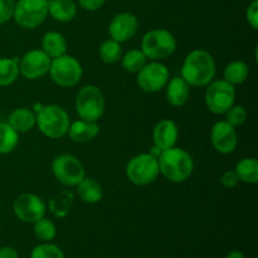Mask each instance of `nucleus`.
<instances>
[{"instance_id":"37","label":"nucleus","mask_w":258,"mask_h":258,"mask_svg":"<svg viewBox=\"0 0 258 258\" xmlns=\"http://www.w3.org/2000/svg\"><path fill=\"white\" fill-rule=\"evenodd\" d=\"M0 258H19V253L13 247L4 246L0 248Z\"/></svg>"},{"instance_id":"6","label":"nucleus","mask_w":258,"mask_h":258,"mask_svg":"<svg viewBox=\"0 0 258 258\" xmlns=\"http://www.w3.org/2000/svg\"><path fill=\"white\" fill-rule=\"evenodd\" d=\"M48 75L58 87L72 88L82 80L83 68L77 58L66 53L60 57L53 58Z\"/></svg>"},{"instance_id":"33","label":"nucleus","mask_w":258,"mask_h":258,"mask_svg":"<svg viewBox=\"0 0 258 258\" xmlns=\"http://www.w3.org/2000/svg\"><path fill=\"white\" fill-rule=\"evenodd\" d=\"M14 5L15 0H0V25L12 19Z\"/></svg>"},{"instance_id":"1","label":"nucleus","mask_w":258,"mask_h":258,"mask_svg":"<svg viewBox=\"0 0 258 258\" xmlns=\"http://www.w3.org/2000/svg\"><path fill=\"white\" fill-rule=\"evenodd\" d=\"M217 66L213 55L206 49H194L184 58L180 77L190 87H206L216 78Z\"/></svg>"},{"instance_id":"7","label":"nucleus","mask_w":258,"mask_h":258,"mask_svg":"<svg viewBox=\"0 0 258 258\" xmlns=\"http://www.w3.org/2000/svg\"><path fill=\"white\" fill-rule=\"evenodd\" d=\"M125 173L134 185H150L160 175L158 158L153 156L150 153H143L133 156L126 165Z\"/></svg>"},{"instance_id":"25","label":"nucleus","mask_w":258,"mask_h":258,"mask_svg":"<svg viewBox=\"0 0 258 258\" xmlns=\"http://www.w3.org/2000/svg\"><path fill=\"white\" fill-rule=\"evenodd\" d=\"M18 58H0V87H8L17 82L19 73Z\"/></svg>"},{"instance_id":"28","label":"nucleus","mask_w":258,"mask_h":258,"mask_svg":"<svg viewBox=\"0 0 258 258\" xmlns=\"http://www.w3.org/2000/svg\"><path fill=\"white\" fill-rule=\"evenodd\" d=\"M19 144V134L8 122H0V155L14 151Z\"/></svg>"},{"instance_id":"36","label":"nucleus","mask_w":258,"mask_h":258,"mask_svg":"<svg viewBox=\"0 0 258 258\" xmlns=\"http://www.w3.org/2000/svg\"><path fill=\"white\" fill-rule=\"evenodd\" d=\"M106 0H77L78 5L87 12H96L101 9Z\"/></svg>"},{"instance_id":"31","label":"nucleus","mask_w":258,"mask_h":258,"mask_svg":"<svg viewBox=\"0 0 258 258\" xmlns=\"http://www.w3.org/2000/svg\"><path fill=\"white\" fill-rule=\"evenodd\" d=\"M30 258H66L64 252L54 243L43 242L32 249Z\"/></svg>"},{"instance_id":"18","label":"nucleus","mask_w":258,"mask_h":258,"mask_svg":"<svg viewBox=\"0 0 258 258\" xmlns=\"http://www.w3.org/2000/svg\"><path fill=\"white\" fill-rule=\"evenodd\" d=\"M98 134H100V126L97 122L80 118L75 122H71L67 135L73 143L85 144L97 138Z\"/></svg>"},{"instance_id":"10","label":"nucleus","mask_w":258,"mask_h":258,"mask_svg":"<svg viewBox=\"0 0 258 258\" xmlns=\"http://www.w3.org/2000/svg\"><path fill=\"white\" fill-rule=\"evenodd\" d=\"M52 174L62 185L77 186L86 176L82 161L71 154H60L52 161Z\"/></svg>"},{"instance_id":"13","label":"nucleus","mask_w":258,"mask_h":258,"mask_svg":"<svg viewBox=\"0 0 258 258\" xmlns=\"http://www.w3.org/2000/svg\"><path fill=\"white\" fill-rule=\"evenodd\" d=\"M50 62L52 58L45 54L42 49L28 50L18 62L19 73L29 81L40 80L49 72Z\"/></svg>"},{"instance_id":"19","label":"nucleus","mask_w":258,"mask_h":258,"mask_svg":"<svg viewBox=\"0 0 258 258\" xmlns=\"http://www.w3.org/2000/svg\"><path fill=\"white\" fill-rule=\"evenodd\" d=\"M8 123L17 131L18 134L29 133L35 127L37 123V113L27 107H18L10 112L8 117Z\"/></svg>"},{"instance_id":"20","label":"nucleus","mask_w":258,"mask_h":258,"mask_svg":"<svg viewBox=\"0 0 258 258\" xmlns=\"http://www.w3.org/2000/svg\"><path fill=\"white\" fill-rule=\"evenodd\" d=\"M48 15L59 23H70L77 17L75 0H48Z\"/></svg>"},{"instance_id":"15","label":"nucleus","mask_w":258,"mask_h":258,"mask_svg":"<svg viewBox=\"0 0 258 258\" xmlns=\"http://www.w3.org/2000/svg\"><path fill=\"white\" fill-rule=\"evenodd\" d=\"M139 30V20L135 14L122 12L116 14L108 24V35L118 43H125L133 39Z\"/></svg>"},{"instance_id":"22","label":"nucleus","mask_w":258,"mask_h":258,"mask_svg":"<svg viewBox=\"0 0 258 258\" xmlns=\"http://www.w3.org/2000/svg\"><path fill=\"white\" fill-rule=\"evenodd\" d=\"M77 194L83 203L97 204L102 201L103 189L96 179L85 176L77 185Z\"/></svg>"},{"instance_id":"8","label":"nucleus","mask_w":258,"mask_h":258,"mask_svg":"<svg viewBox=\"0 0 258 258\" xmlns=\"http://www.w3.org/2000/svg\"><path fill=\"white\" fill-rule=\"evenodd\" d=\"M206 87L204 102L207 108L214 115H224L236 102V87L223 78H214Z\"/></svg>"},{"instance_id":"32","label":"nucleus","mask_w":258,"mask_h":258,"mask_svg":"<svg viewBox=\"0 0 258 258\" xmlns=\"http://www.w3.org/2000/svg\"><path fill=\"white\" fill-rule=\"evenodd\" d=\"M247 120V111L243 106L234 103L226 113H224V121L232 125L233 127H239L243 125Z\"/></svg>"},{"instance_id":"30","label":"nucleus","mask_w":258,"mask_h":258,"mask_svg":"<svg viewBox=\"0 0 258 258\" xmlns=\"http://www.w3.org/2000/svg\"><path fill=\"white\" fill-rule=\"evenodd\" d=\"M33 232L40 242H52L57 236V227L54 222L43 217L33 223Z\"/></svg>"},{"instance_id":"26","label":"nucleus","mask_w":258,"mask_h":258,"mask_svg":"<svg viewBox=\"0 0 258 258\" xmlns=\"http://www.w3.org/2000/svg\"><path fill=\"white\" fill-rule=\"evenodd\" d=\"M120 60L121 66H122V68L126 72L138 75L143 70L144 66L148 63L149 59L141 49H130L125 54H122Z\"/></svg>"},{"instance_id":"11","label":"nucleus","mask_w":258,"mask_h":258,"mask_svg":"<svg viewBox=\"0 0 258 258\" xmlns=\"http://www.w3.org/2000/svg\"><path fill=\"white\" fill-rule=\"evenodd\" d=\"M170 80V72L164 63L151 60L146 63L143 70L138 73L139 88L146 93H155L164 90Z\"/></svg>"},{"instance_id":"34","label":"nucleus","mask_w":258,"mask_h":258,"mask_svg":"<svg viewBox=\"0 0 258 258\" xmlns=\"http://www.w3.org/2000/svg\"><path fill=\"white\" fill-rule=\"evenodd\" d=\"M246 19L247 23L251 25L252 29H258V0H253L248 5L246 12Z\"/></svg>"},{"instance_id":"27","label":"nucleus","mask_w":258,"mask_h":258,"mask_svg":"<svg viewBox=\"0 0 258 258\" xmlns=\"http://www.w3.org/2000/svg\"><path fill=\"white\" fill-rule=\"evenodd\" d=\"M72 202L73 194L71 191H60L50 199L48 203V208L55 218H64L70 212Z\"/></svg>"},{"instance_id":"23","label":"nucleus","mask_w":258,"mask_h":258,"mask_svg":"<svg viewBox=\"0 0 258 258\" xmlns=\"http://www.w3.org/2000/svg\"><path fill=\"white\" fill-rule=\"evenodd\" d=\"M249 76L248 64L243 60H232L223 71V80L232 86H239L247 81Z\"/></svg>"},{"instance_id":"9","label":"nucleus","mask_w":258,"mask_h":258,"mask_svg":"<svg viewBox=\"0 0 258 258\" xmlns=\"http://www.w3.org/2000/svg\"><path fill=\"white\" fill-rule=\"evenodd\" d=\"M48 17V0H18L13 19L23 29H35Z\"/></svg>"},{"instance_id":"35","label":"nucleus","mask_w":258,"mask_h":258,"mask_svg":"<svg viewBox=\"0 0 258 258\" xmlns=\"http://www.w3.org/2000/svg\"><path fill=\"white\" fill-rule=\"evenodd\" d=\"M238 183H239V179H238V176H237L236 171L234 170H227L222 174L221 184L226 189L236 188L237 184Z\"/></svg>"},{"instance_id":"5","label":"nucleus","mask_w":258,"mask_h":258,"mask_svg":"<svg viewBox=\"0 0 258 258\" xmlns=\"http://www.w3.org/2000/svg\"><path fill=\"white\" fill-rule=\"evenodd\" d=\"M176 45V39L171 32L166 29H151L144 34L140 48L149 60L161 62L174 54Z\"/></svg>"},{"instance_id":"17","label":"nucleus","mask_w":258,"mask_h":258,"mask_svg":"<svg viewBox=\"0 0 258 258\" xmlns=\"http://www.w3.org/2000/svg\"><path fill=\"white\" fill-rule=\"evenodd\" d=\"M166 101L173 107H181L185 105L190 96V86L179 76L169 80L165 86Z\"/></svg>"},{"instance_id":"16","label":"nucleus","mask_w":258,"mask_h":258,"mask_svg":"<svg viewBox=\"0 0 258 258\" xmlns=\"http://www.w3.org/2000/svg\"><path fill=\"white\" fill-rule=\"evenodd\" d=\"M179 139V127L175 121L170 118L160 120L153 130L154 146L160 149L161 151L176 146Z\"/></svg>"},{"instance_id":"14","label":"nucleus","mask_w":258,"mask_h":258,"mask_svg":"<svg viewBox=\"0 0 258 258\" xmlns=\"http://www.w3.org/2000/svg\"><path fill=\"white\" fill-rule=\"evenodd\" d=\"M211 143L214 150L222 155H229L238 145L237 128L229 125L227 121H217L211 130Z\"/></svg>"},{"instance_id":"29","label":"nucleus","mask_w":258,"mask_h":258,"mask_svg":"<svg viewBox=\"0 0 258 258\" xmlns=\"http://www.w3.org/2000/svg\"><path fill=\"white\" fill-rule=\"evenodd\" d=\"M98 55H100V59L103 63H106V64L117 63L121 59V57H122L121 43L116 42V40L111 39V38L103 40L101 43L100 48H98Z\"/></svg>"},{"instance_id":"12","label":"nucleus","mask_w":258,"mask_h":258,"mask_svg":"<svg viewBox=\"0 0 258 258\" xmlns=\"http://www.w3.org/2000/svg\"><path fill=\"white\" fill-rule=\"evenodd\" d=\"M13 212L20 222L33 224L45 217L47 204L37 194L23 193L13 203Z\"/></svg>"},{"instance_id":"21","label":"nucleus","mask_w":258,"mask_h":258,"mask_svg":"<svg viewBox=\"0 0 258 258\" xmlns=\"http://www.w3.org/2000/svg\"><path fill=\"white\" fill-rule=\"evenodd\" d=\"M40 44H42L43 52L47 55H49L52 59L67 53V40H66L64 35L59 32L50 30V32L44 33Z\"/></svg>"},{"instance_id":"38","label":"nucleus","mask_w":258,"mask_h":258,"mask_svg":"<svg viewBox=\"0 0 258 258\" xmlns=\"http://www.w3.org/2000/svg\"><path fill=\"white\" fill-rule=\"evenodd\" d=\"M224 258H246V257H244V254L242 253L241 251H237V249H234V251L228 252Z\"/></svg>"},{"instance_id":"3","label":"nucleus","mask_w":258,"mask_h":258,"mask_svg":"<svg viewBox=\"0 0 258 258\" xmlns=\"http://www.w3.org/2000/svg\"><path fill=\"white\" fill-rule=\"evenodd\" d=\"M71 118L67 111L59 105L43 106L37 112L35 126L45 138L58 140L67 135Z\"/></svg>"},{"instance_id":"24","label":"nucleus","mask_w":258,"mask_h":258,"mask_svg":"<svg viewBox=\"0 0 258 258\" xmlns=\"http://www.w3.org/2000/svg\"><path fill=\"white\" fill-rule=\"evenodd\" d=\"M239 181L246 184H256L258 181V161L254 158H243L234 168Z\"/></svg>"},{"instance_id":"2","label":"nucleus","mask_w":258,"mask_h":258,"mask_svg":"<svg viewBox=\"0 0 258 258\" xmlns=\"http://www.w3.org/2000/svg\"><path fill=\"white\" fill-rule=\"evenodd\" d=\"M158 163L161 175L171 183H184L194 171V160L191 155L178 146L161 151Z\"/></svg>"},{"instance_id":"4","label":"nucleus","mask_w":258,"mask_h":258,"mask_svg":"<svg viewBox=\"0 0 258 258\" xmlns=\"http://www.w3.org/2000/svg\"><path fill=\"white\" fill-rule=\"evenodd\" d=\"M75 108L81 120L98 122L105 115V95L97 86H83L76 95Z\"/></svg>"}]
</instances>
